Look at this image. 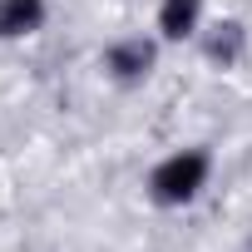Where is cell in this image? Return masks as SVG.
Listing matches in <instances>:
<instances>
[{
    "instance_id": "cell-2",
    "label": "cell",
    "mask_w": 252,
    "mask_h": 252,
    "mask_svg": "<svg viewBox=\"0 0 252 252\" xmlns=\"http://www.w3.org/2000/svg\"><path fill=\"white\" fill-rule=\"evenodd\" d=\"M109 74L114 79H124V84H134V79H144L149 69H154V45L149 40H119L114 50H109Z\"/></svg>"
},
{
    "instance_id": "cell-3",
    "label": "cell",
    "mask_w": 252,
    "mask_h": 252,
    "mask_svg": "<svg viewBox=\"0 0 252 252\" xmlns=\"http://www.w3.org/2000/svg\"><path fill=\"white\" fill-rule=\"evenodd\" d=\"M45 25V0H0V40H25Z\"/></svg>"
},
{
    "instance_id": "cell-1",
    "label": "cell",
    "mask_w": 252,
    "mask_h": 252,
    "mask_svg": "<svg viewBox=\"0 0 252 252\" xmlns=\"http://www.w3.org/2000/svg\"><path fill=\"white\" fill-rule=\"evenodd\" d=\"M208 168H213V158H208L203 149H178V154H168V158L149 173L154 203H163V208L193 203V198L203 193V183H208Z\"/></svg>"
},
{
    "instance_id": "cell-5",
    "label": "cell",
    "mask_w": 252,
    "mask_h": 252,
    "mask_svg": "<svg viewBox=\"0 0 252 252\" xmlns=\"http://www.w3.org/2000/svg\"><path fill=\"white\" fill-rule=\"evenodd\" d=\"M237 50H242V25H237V20L218 25V35L208 40V55H213V60H222V64H232V60H237Z\"/></svg>"
},
{
    "instance_id": "cell-4",
    "label": "cell",
    "mask_w": 252,
    "mask_h": 252,
    "mask_svg": "<svg viewBox=\"0 0 252 252\" xmlns=\"http://www.w3.org/2000/svg\"><path fill=\"white\" fill-rule=\"evenodd\" d=\"M198 15H203V0H163V10H158L163 40H188L198 30Z\"/></svg>"
}]
</instances>
